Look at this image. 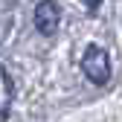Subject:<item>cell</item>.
I'll return each mask as SVG.
<instances>
[{
  "label": "cell",
  "instance_id": "2",
  "mask_svg": "<svg viewBox=\"0 0 122 122\" xmlns=\"http://www.w3.org/2000/svg\"><path fill=\"white\" fill-rule=\"evenodd\" d=\"M58 20H61V12H58L55 0H41L35 6V26H38L41 35H55Z\"/></svg>",
  "mask_w": 122,
  "mask_h": 122
},
{
  "label": "cell",
  "instance_id": "4",
  "mask_svg": "<svg viewBox=\"0 0 122 122\" xmlns=\"http://www.w3.org/2000/svg\"><path fill=\"white\" fill-rule=\"evenodd\" d=\"M84 6H87V9H90V12H96V9H99V6H102V0H84Z\"/></svg>",
  "mask_w": 122,
  "mask_h": 122
},
{
  "label": "cell",
  "instance_id": "1",
  "mask_svg": "<svg viewBox=\"0 0 122 122\" xmlns=\"http://www.w3.org/2000/svg\"><path fill=\"white\" fill-rule=\"evenodd\" d=\"M81 70H84V76L93 84H108V79H111V58H108V52H105L102 47H87L84 50V55H81Z\"/></svg>",
  "mask_w": 122,
  "mask_h": 122
},
{
  "label": "cell",
  "instance_id": "3",
  "mask_svg": "<svg viewBox=\"0 0 122 122\" xmlns=\"http://www.w3.org/2000/svg\"><path fill=\"white\" fill-rule=\"evenodd\" d=\"M9 108H12V79H9L6 67L0 64V116H6Z\"/></svg>",
  "mask_w": 122,
  "mask_h": 122
}]
</instances>
